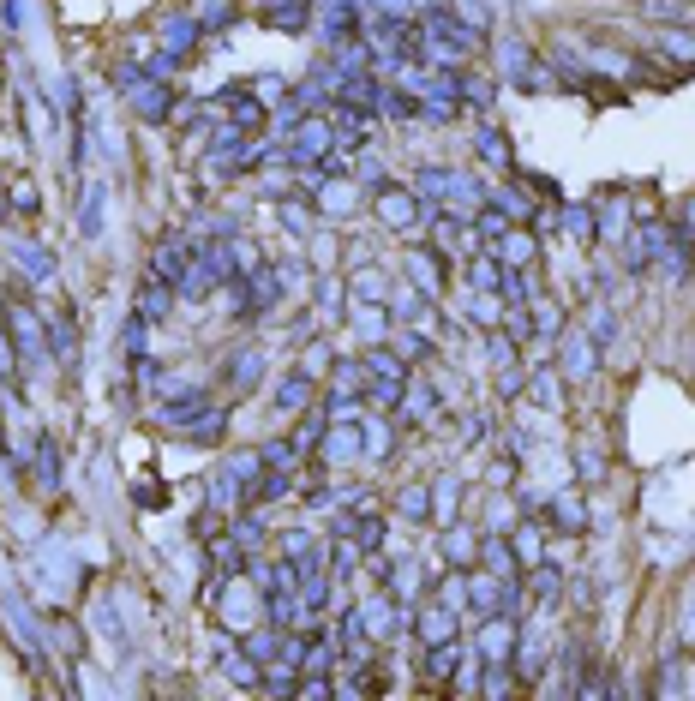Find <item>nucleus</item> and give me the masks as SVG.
<instances>
[{
	"mask_svg": "<svg viewBox=\"0 0 695 701\" xmlns=\"http://www.w3.org/2000/svg\"><path fill=\"white\" fill-rule=\"evenodd\" d=\"M510 642H516V630H510L504 618H492V624H486V648H492V654L504 660V654H510Z\"/></svg>",
	"mask_w": 695,
	"mask_h": 701,
	"instance_id": "16",
	"label": "nucleus"
},
{
	"mask_svg": "<svg viewBox=\"0 0 695 701\" xmlns=\"http://www.w3.org/2000/svg\"><path fill=\"white\" fill-rule=\"evenodd\" d=\"M186 264H192V246L168 240V246L150 258V276H162V282H186Z\"/></svg>",
	"mask_w": 695,
	"mask_h": 701,
	"instance_id": "4",
	"label": "nucleus"
},
{
	"mask_svg": "<svg viewBox=\"0 0 695 701\" xmlns=\"http://www.w3.org/2000/svg\"><path fill=\"white\" fill-rule=\"evenodd\" d=\"M168 108H174L168 84H132V114L138 120H168Z\"/></svg>",
	"mask_w": 695,
	"mask_h": 701,
	"instance_id": "3",
	"label": "nucleus"
},
{
	"mask_svg": "<svg viewBox=\"0 0 695 701\" xmlns=\"http://www.w3.org/2000/svg\"><path fill=\"white\" fill-rule=\"evenodd\" d=\"M138 504H156V510H162V504H168V486H162V480H156V486H144V492H138Z\"/></svg>",
	"mask_w": 695,
	"mask_h": 701,
	"instance_id": "23",
	"label": "nucleus"
},
{
	"mask_svg": "<svg viewBox=\"0 0 695 701\" xmlns=\"http://www.w3.org/2000/svg\"><path fill=\"white\" fill-rule=\"evenodd\" d=\"M378 210H384V222H396V228H408V222H414V192H402V186H390Z\"/></svg>",
	"mask_w": 695,
	"mask_h": 701,
	"instance_id": "8",
	"label": "nucleus"
},
{
	"mask_svg": "<svg viewBox=\"0 0 695 701\" xmlns=\"http://www.w3.org/2000/svg\"><path fill=\"white\" fill-rule=\"evenodd\" d=\"M0 378H12V342L0 336Z\"/></svg>",
	"mask_w": 695,
	"mask_h": 701,
	"instance_id": "24",
	"label": "nucleus"
},
{
	"mask_svg": "<svg viewBox=\"0 0 695 701\" xmlns=\"http://www.w3.org/2000/svg\"><path fill=\"white\" fill-rule=\"evenodd\" d=\"M12 252H18V264H24V270H30V276H48V270H54V258H48V252H42V246H36V240H18V246H12Z\"/></svg>",
	"mask_w": 695,
	"mask_h": 701,
	"instance_id": "12",
	"label": "nucleus"
},
{
	"mask_svg": "<svg viewBox=\"0 0 695 701\" xmlns=\"http://www.w3.org/2000/svg\"><path fill=\"white\" fill-rule=\"evenodd\" d=\"M480 156H486L492 168H510V150H504V132H492V126H486V132H480Z\"/></svg>",
	"mask_w": 695,
	"mask_h": 701,
	"instance_id": "14",
	"label": "nucleus"
},
{
	"mask_svg": "<svg viewBox=\"0 0 695 701\" xmlns=\"http://www.w3.org/2000/svg\"><path fill=\"white\" fill-rule=\"evenodd\" d=\"M306 402H312V378L306 372H288L282 390H276V408H306Z\"/></svg>",
	"mask_w": 695,
	"mask_h": 701,
	"instance_id": "10",
	"label": "nucleus"
},
{
	"mask_svg": "<svg viewBox=\"0 0 695 701\" xmlns=\"http://www.w3.org/2000/svg\"><path fill=\"white\" fill-rule=\"evenodd\" d=\"M528 582H534V600H540V606H552V600H558V570H546V564H540Z\"/></svg>",
	"mask_w": 695,
	"mask_h": 701,
	"instance_id": "15",
	"label": "nucleus"
},
{
	"mask_svg": "<svg viewBox=\"0 0 695 701\" xmlns=\"http://www.w3.org/2000/svg\"><path fill=\"white\" fill-rule=\"evenodd\" d=\"M324 150H336V138H330V126L324 120H306L300 114V132H294V162H324Z\"/></svg>",
	"mask_w": 695,
	"mask_h": 701,
	"instance_id": "2",
	"label": "nucleus"
},
{
	"mask_svg": "<svg viewBox=\"0 0 695 701\" xmlns=\"http://www.w3.org/2000/svg\"><path fill=\"white\" fill-rule=\"evenodd\" d=\"M474 282H480V288H492V282H504V270H498V264H486V258H480V264H474Z\"/></svg>",
	"mask_w": 695,
	"mask_h": 701,
	"instance_id": "22",
	"label": "nucleus"
},
{
	"mask_svg": "<svg viewBox=\"0 0 695 701\" xmlns=\"http://www.w3.org/2000/svg\"><path fill=\"white\" fill-rule=\"evenodd\" d=\"M174 282H162V276H150L144 282V300H138V318H162L168 306H174V294H168Z\"/></svg>",
	"mask_w": 695,
	"mask_h": 701,
	"instance_id": "7",
	"label": "nucleus"
},
{
	"mask_svg": "<svg viewBox=\"0 0 695 701\" xmlns=\"http://www.w3.org/2000/svg\"><path fill=\"white\" fill-rule=\"evenodd\" d=\"M264 690H270V696H282V690H294V672H282V666H276V672H264Z\"/></svg>",
	"mask_w": 695,
	"mask_h": 701,
	"instance_id": "20",
	"label": "nucleus"
},
{
	"mask_svg": "<svg viewBox=\"0 0 695 701\" xmlns=\"http://www.w3.org/2000/svg\"><path fill=\"white\" fill-rule=\"evenodd\" d=\"M528 252H534V246H528V234H510V240H504V258H510V264H522Z\"/></svg>",
	"mask_w": 695,
	"mask_h": 701,
	"instance_id": "19",
	"label": "nucleus"
},
{
	"mask_svg": "<svg viewBox=\"0 0 695 701\" xmlns=\"http://www.w3.org/2000/svg\"><path fill=\"white\" fill-rule=\"evenodd\" d=\"M6 330L18 336V354H42V342H48V330H42V318L24 306V300H12L6 294Z\"/></svg>",
	"mask_w": 695,
	"mask_h": 701,
	"instance_id": "1",
	"label": "nucleus"
},
{
	"mask_svg": "<svg viewBox=\"0 0 695 701\" xmlns=\"http://www.w3.org/2000/svg\"><path fill=\"white\" fill-rule=\"evenodd\" d=\"M222 432H228V414H222V408H210V414L192 420V444H216Z\"/></svg>",
	"mask_w": 695,
	"mask_h": 701,
	"instance_id": "11",
	"label": "nucleus"
},
{
	"mask_svg": "<svg viewBox=\"0 0 695 701\" xmlns=\"http://www.w3.org/2000/svg\"><path fill=\"white\" fill-rule=\"evenodd\" d=\"M6 198H12V204H18V210H24V216H30V210H36V192H30V186H24V180H18V186H12V192H6Z\"/></svg>",
	"mask_w": 695,
	"mask_h": 701,
	"instance_id": "21",
	"label": "nucleus"
},
{
	"mask_svg": "<svg viewBox=\"0 0 695 701\" xmlns=\"http://www.w3.org/2000/svg\"><path fill=\"white\" fill-rule=\"evenodd\" d=\"M246 288H252V300H246V306H252V312H264V306H276V288H282V282H276V270H270V264H258V276H252Z\"/></svg>",
	"mask_w": 695,
	"mask_h": 701,
	"instance_id": "9",
	"label": "nucleus"
},
{
	"mask_svg": "<svg viewBox=\"0 0 695 701\" xmlns=\"http://www.w3.org/2000/svg\"><path fill=\"white\" fill-rule=\"evenodd\" d=\"M426 672H432L438 684H450V672H456V648H450V642H432V660H426Z\"/></svg>",
	"mask_w": 695,
	"mask_h": 701,
	"instance_id": "13",
	"label": "nucleus"
},
{
	"mask_svg": "<svg viewBox=\"0 0 695 701\" xmlns=\"http://www.w3.org/2000/svg\"><path fill=\"white\" fill-rule=\"evenodd\" d=\"M0 216H6V192H0Z\"/></svg>",
	"mask_w": 695,
	"mask_h": 701,
	"instance_id": "25",
	"label": "nucleus"
},
{
	"mask_svg": "<svg viewBox=\"0 0 695 701\" xmlns=\"http://www.w3.org/2000/svg\"><path fill=\"white\" fill-rule=\"evenodd\" d=\"M420 636H426V642H456V618H450V606H426V612H420Z\"/></svg>",
	"mask_w": 695,
	"mask_h": 701,
	"instance_id": "6",
	"label": "nucleus"
},
{
	"mask_svg": "<svg viewBox=\"0 0 695 701\" xmlns=\"http://www.w3.org/2000/svg\"><path fill=\"white\" fill-rule=\"evenodd\" d=\"M258 18H264V24H276V30H300V24L312 18V6H306V0H264V6H258Z\"/></svg>",
	"mask_w": 695,
	"mask_h": 701,
	"instance_id": "5",
	"label": "nucleus"
},
{
	"mask_svg": "<svg viewBox=\"0 0 695 701\" xmlns=\"http://www.w3.org/2000/svg\"><path fill=\"white\" fill-rule=\"evenodd\" d=\"M258 372H264V360H258V354H240V360H234V372H228V378H234V384H252V378H258Z\"/></svg>",
	"mask_w": 695,
	"mask_h": 701,
	"instance_id": "17",
	"label": "nucleus"
},
{
	"mask_svg": "<svg viewBox=\"0 0 695 701\" xmlns=\"http://www.w3.org/2000/svg\"><path fill=\"white\" fill-rule=\"evenodd\" d=\"M480 234H492V240L510 234V216H504V210H486V216H480Z\"/></svg>",
	"mask_w": 695,
	"mask_h": 701,
	"instance_id": "18",
	"label": "nucleus"
}]
</instances>
